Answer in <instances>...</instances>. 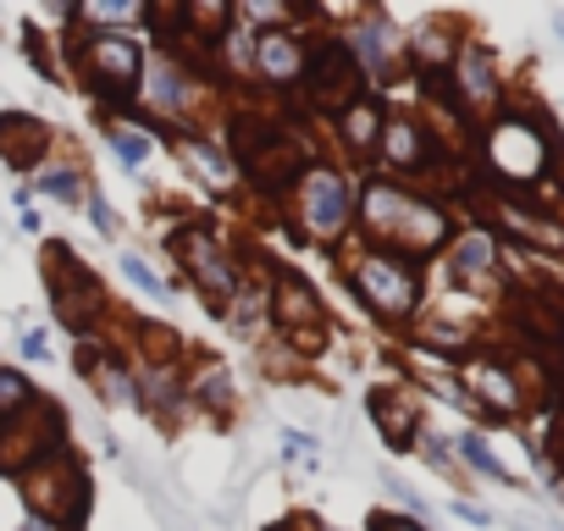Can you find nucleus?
I'll return each mask as SVG.
<instances>
[{"mask_svg":"<svg viewBox=\"0 0 564 531\" xmlns=\"http://www.w3.org/2000/svg\"><path fill=\"white\" fill-rule=\"evenodd\" d=\"M227 393H232V388H227V377H221V371H210V377H205V388H199V399H205V404H227Z\"/></svg>","mask_w":564,"mask_h":531,"instance_id":"obj_31","label":"nucleus"},{"mask_svg":"<svg viewBox=\"0 0 564 531\" xmlns=\"http://www.w3.org/2000/svg\"><path fill=\"white\" fill-rule=\"evenodd\" d=\"M106 144H111V155H117L128 172H139V166L150 161V139H144L139 128H128V122H117V128L106 133Z\"/></svg>","mask_w":564,"mask_h":531,"instance_id":"obj_22","label":"nucleus"},{"mask_svg":"<svg viewBox=\"0 0 564 531\" xmlns=\"http://www.w3.org/2000/svg\"><path fill=\"white\" fill-rule=\"evenodd\" d=\"M371 421H377V432L388 437V448H415V437H421V415H415V404H410L404 393L377 388V393H371Z\"/></svg>","mask_w":564,"mask_h":531,"instance_id":"obj_14","label":"nucleus"},{"mask_svg":"<svg viewBox=\"0 0 564 531\" xmlns=\"http://www.w3.org/2000/svg\"><path fill=\"white\" fill-rule=\"evenodd\" d=\"M23 56H29V67H40L45 78H56V67H51V51H45V40H34V34H29V45H23Z\"/></svg>","mask_w":564,"mask_h":531,"instance_id":"obj_30","label":"nucleus"},{"mask_svg":"<svg viewBox=\"0 0 564 531\" xmlns=\"http://www.w3.org/2000/svg\"><path fill=\"white\" fill-rule=\"evenodd\" d=\"M305 73V45L294 40V29L282 34H254V78L271 89H289Z\"/></svg>","mask_w":564,"mask_h":531,"instance_id":"obj_10","label":"nucleus"},{"mask_svg":"<svg viewBox=\"0 0 564 531\" xmlns=\"http://www.w3.org/2000/svg\"><path fill=\"white\" fill-rule=\"evenodd\" d=\"M282 459H305V465H316V437L300 432V426H289V432H282Z\"/></svg>","mask_w":564,"mask_h":531,"instance_id":"obj_27","label":"nucleus"},{"mask_svg":"<svg viewBox=\"0 0 564 531\" xmlns=\"http://www.w3.org/2000/svg\"><path fill=\"white\" fill-rule=\"evenodd\" d=\"M78 62V78L100 95V100H133L139 78H144V45L133 34H100L84 29V40L67 45Z\"/></svg>","mask_w":564,"mask_h":531,"instance_id":"obj_1","label":"nucleus"},{"mask_svg":"<svg viewBox=\"0 0 564 531\" xmlns=\"http://www.w3.org/2000/svg\"><path fill=\"white\" fill-rule=\"evenodd\" d=\"M547 161V133L525 128V122H503L492 128V172L503 183H531Z\"/></svg>","mask_w":564,"mask_h":531,"instance_id":"obj_8","label":"nucleus"},{"mask_svg":"<svg viewBox=\"0 0 564 531\" xmlns=\"http://www.w3.org/2000/svg\"><path fill=\"white\" fill-rule=\"evenodd\" d=\"M271 531H311V525H271Z\"/></svg>","mask_w":564,"mask_h":531,"instance_id":"obj_36","label":"nucleus"},{"mask_svg":"<svg viewBox=\"0 0 564 531\" xmlns=\"http://www.w3.org/2000/svg\"><path fill=\"white\" fill-rule=\"evenodd\" d=\"M265 305H271V316H276L282 327H316V322H322L316 289H311L305 278H294V272H276V289L265 294Z\"/></svg>","mask_w":564,"mask_h":531,"instance_id":"obj_12","label":"nucleus"},{"mask_svg":"<svg viewBox=\"0 0 564 531\" xmlns=\"http://www.w3.org/2000/svg\"><path fill=\"white\" fill-rule=\"evenodd\" d=\"M34 183H40V194H51V199H62V205H84V194H89L73 166H51V172H40Z\"/></svg>","mask_w":564,"mask_h":531,"instance_id":"obj_23","label":"nucleus"},{"mask_svg":"<svg viewBox=\"0 0 564 531\" xmlns=\"http://www.w3.org/2000/svg\"><path fill=\"white\" fill-rule=\"evenodd\" d=\"M84 205H89V221H95V232H100V238H117V210H111V205H106L95 188L84 194Z\"/></svg>","mask_w":564,"mask_h":531,"instance_id":"obj_28","label":"nucleus"},{"mask_svg":"<svg viewBox=\"0 0 564 531\" xmlns=\"http://www.w3.org/2000/svg\"><path fill=\"white\" fill-rule=\"evenodd\" d=\"M51 150V128L45 122H34V117H23V111H7L0 117V161L7 166H40V155Z\"/></svg>","mask_w":564,"mask_h":531,"instance_id":"obj_11","label":"nucleus"},{"mask_svg":"<svg viewBox=\"0 0 564 531\" xmlns=\"http://www.w3.org/2000/svg\"><path fill=\"white\" fill-rule=\"evenodd\" d=\"M454 514H459V520H470V525H492V514H487L481 503H454Z\"/></svg>","mask_w":564,"mask_h":531,"instance_id":"obj_33","label":"nucleus"},{"mask_svg":"<svg viewBox=\"0 0 564 531\" xmlns=\"http://www.w3.org/2000/svg\"><path fill=\"white\" fill-rule=\"evenodd\" d=\"M18 531H67V525H56V520H45V514H29Z\"/></svg>","mask_w":564,"mask_h":531,"instance_id":"obj_34","label":"nucleus"},{"mask_svg":"<svg viewBox=\"0 0 564 531\" xmlns=\"http://www.w3.org/2000/svg\"><path fill=\"white\" fill-rule=\"evenodd\" d=\"M294 205H300V221L311 238L338 243L355 221V183L333 166H305V177L294 183Z\"/></svg>","mask_w":564,"mask_h":531,"instance_id":"obj_3","label":"nucleus"},{"mask_svg":"<svg viewBox=\"0 0 564 531\" xmlns=\"http://www.w3.org/2000/svg\"><path fill=\"white\" fill-rule=\"evenodd\" d=\"M399 172H410V166H421L426 161V139H421V128L415 122H404V117H393V122H382V144H377Z\"/></svg>","mask_w":564,"mask_h":531,"instance_id":"obj_17","label":"nucleus"},{"mask_svg":"<svg viewBox=\"0 0 564 531\" xmlns=\"http://www.w3.org/2000/svg\"><path fill=\"white\" fill-rule=\"evenodd\" d=\"M459 459H465V465H476L481 476H492V481H503V487H509V470H503V459H498V454H492V448H487L476 432H465V437H459Z\"/></svg>","mask_w":564,"mask_h":531,"instance_id":"obj_25","label":"nucleus"},{"mask_svg":"<svg viewBox=\"0 0 564 531\" xmlns=\"http://www.w3.org/2000/svg\"><path fill=\"white\" fill-rule=\"evenodd\" d=\"M338 133H344V150H349L355 161H366V155L382 144V106L360 95L349 111H338Z\"/></svg>","mask_w":564,"mask_h":531,"instance_id":"obj_15","label":"nucleus"},{"mask_svg":"<svg viewBox=\"0 0 564 531\" xmlns=\"http://www.w3.org/2000/svg\"><path fill=\"white\" fill-rule=\"evenodd\" d=\"M382 487H388V492H393V498H399V503H404V509L415 514V520H432V503H426V498H421V492H415L410 481H399V476L388 470V476H382Z\"/></svg>","mask_w":564,"mask_h":531,"instance_id":"obj_26","label":"nucleus"},{"mask_svg":"<svg viewBox=\"0 0 564 531\" xmlns=\"http://www.w3.org/2000/svg\"><path fill=\"white\" fill-rule=\"evenodd\" d=\"M73 371L95 382L100 404H111V410H122V404H139V377L128 371V360H122V355H106V349H95V344H78V355H73Z\"/></svg>","mask_w":564,"mask_h":531,"instance_id":"obj_9","label":"nucleus"},{"mask_svg":"<svg viewBox=\"0 0 564 531\" xmlns=\"http://www.w3.org/2000/svg\"><path fill=\"white\" fill-rule=\"evenodd\" d=\"M227 305H238V311L227 316V327H232V333H243V338H254V333L265 327V316H271L265 294H232Z\"/></svg>","mask_w":564,"mask_h":531,"instance_id":"obj_24","label":"nucleus"},{"mask_svg":"<svg viewBox=\"0 0 564 531\" xmlns=\"http://www.w3.org/2000/svg\"><path fill=\"white\" fill-rule=\"evenodd\" d=\"M177 144H183V155H188V161H194V166L205 172V183H210L216 194H227V188L238 183V166H232V155H227L221 144H210L205 133L183 128V133H177Z\"/></svg>","mask_w":564,"mask_h":531,"instance_id":"obj_16","label":"nucleus"},{"mask_svg":"<svg viewBox=\"0 0 564 531\" xmlns=\"http://www.w3.org/2000/svg\"><path fill=\"white\" fill-rule=\"evenodd\" d=\"M553 34H558V40H564V12H553Z\"/></svg>","mask_w":564,"mask_h":531,"instance_id":"obj_35","label":"nucleus"},{"mask_svg":"<svg viewBox=\"0 0 564 531\" xmlns=\"http://www.w3.org/2000/svg\"><path fill=\"white\" fill-rule=\"evenodd\" d=\"M443 238H448V216H443L432 199H415V194L399 199V210H393V221H388V232H382V243H393V254H404V260L432 254Z\"/></svg>","mask_w":564,"mask_h":531,"instance_id":"obj_6","label":"nucleus"},{"mask_svg":"<svg viewBox=\"0 0 564 531\" xmlns=\"http://www.w3.org/2000/svg\"><path fill=\"white\" fill-rule=\"evenodd\" d=\"M139 95H144L150 111H161V117H183V111L194 106V78H188L183 56H177V51H155V56H144Z\"/></svg>","mask_w":564,"mask_h":531,"instance_id":"obj_7","label":"nucleus"},{"mask_svg":"<svg viewBox=\"0 0 564 531\" xmlns=\"http://www.w3.org/2000/svg\"><path fill=\"white\" fill-rule=\"evenodd\" d=\"M117 272H122V278H128V283H133L144 300H155V305H166V300H172V283L150 272V260H144V254L122 249V254H117Z\"/></svg>","mask_w":564,"mask_h":531,"instance_id":"obj_20","label":"nucleus"},{"mask_svg":"<svg viewBox=\"0 0 564 531\" xmlns=\"http://www.w3.org/2000/svg\"><path fill=\"white\" fill-rule=\"evenodd\" d=\"M487 272H492V238L487 232H465L454 243V278L459 283H481Z\"/></svg>","mask_w":564,"mask_h":531,"instance_id":"obj_19","label":"nucleus"},{"mask_svg":"<svg viewBox=\"0 0 564 531\" xmlns=\"http://www.w3.org/2000/svg\"><path fill=\"white\" fill-rule=\"evenodd\" d=\"M355 294L366 300V311L388 322H410L421 311V266L393 249H366L355 260Z\"/></svg>","mask_w":564,"mask_h":531,"instance_id":"obj_2","label":"nucleus"},{"mask_svg":"<svg viewBox=\"0 0 564 531\" xmlns=\"http://www.w3.org/2000/svg\"><path fill=\"white\" fill-rule=\"evenodd\" d=\"M300 84L311 89L316 106L349 111V106L360 100V89H366V73H360V62L349 56L344 40H316V45H305V73H300Z\"/></svg>","mask_w":564,"mask_h":531,"instance_id":"obj_5","label":"nucleus"},{"mask_svg":"<svg viewBox=\"0 0 564 531\" xmlns=\"http://www.w3.org/2000/svg\"><path fill=\"white\" fill-rule=\"evenodd\" d=\"M29 410H34V388H29V377L12 371V366H0V426L18 421V415H29Z\"/></svg>","mask_w":564,"mask_h":531,"instance_id":"obj_21","label":"nucleus"},{"mask_svg":"<svg viewBox=\"0 0 564 531\" xmlns=\"http://www.w3.org/2000/svg\"><path fill=\"white\" fill-rule=\"evenodd\" d=\"M459 84H465V100L470 106H487L498 95V78H492V62H487L481 45H465L459 51Z\"/></svg>","mask_w":564,"mask_h":531,"instance_id":"obj_18","label":"nucleus"},{"mask_svg":"<svg viewBox=\"0 0 564 531\" xmlns=\"http://www.w3.org/2000/svg\"><path fill=\"white\" fill-rule=\"evenodd\" d=\"M166 243L177 249V260L188 266L194 289H199L210 305H227V300L238 294V266H232L227 243H221V238H216L205 221H183V227H177Z\"/></svg>","mask_w":564,"mask_h":531,"instance_id":"obj_4","label":"nucleus"},{"mask_svg":"<svg viewBox=\"0 0 564 531\" xmlns=\"http://www.w3.org/2000/svg\"><path fill=\"white\" fill-rule=\"evenodd\" d=\"M459 393L492 404L498 415H514V410H520V388H514V377H509L498 360H465V388H459Z\"/></svg>","mask_w":564,"mask_h":531,"instance_id":"obj_13","label":"nucleus"},{"mask_svg":"<svg viewBox=\"0 0 564 531\" xmlns=\"http://www.w3.org/2000/svg\"><path fill=\"white\" fill-rule=\"evenodd\" d=\"M23 360H40V366L51 360V333L45 327H29L23 333Z\"/></svg>","mask_w":564,"mask_h":531,"instance_id":"obj_29","label":"nucleus"},{"mask_svg":"<svg viewBox=\"0 0 564 531\" xmlns=\"http://www.w3.org/2000/svg\"><path fill=\"white\" fill-rule=\"evenodd\" d=\"M371 531H426L421 520H410V514H377L371 520Z\"/></svg>","mask_w":564,"mask_h":531,"instance_id":"obj_32","label":"nucleus"}]
</instances>
